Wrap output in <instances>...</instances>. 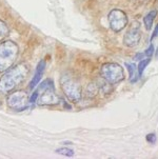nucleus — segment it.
<instances>
[{
  "instance_id": "1",
  "label": "nucleus",
  "mask_w": 158,
  "mask_h": 159,
  "mask_svg": "<svg viewBox=\"0 0 158 159\" xmlns=\"http://www.w3.org/2000/svg\"><path fill=\"white\" fill-rule=\"evenodd\" d=\"M29 73V66L25 63H20L12 69H9L7 72L0 78V93L7 94L15 90L22 80L26 77Z\"/></svg>"
},
{
  "instance_id": "2",
  "label": "nucleus",
  "mask_w": 158,
  "mask_h": 159,
  "mask_svg": "<svg viewBox=\"0 0 158 159\" xmlns=\"http://www.w3.org/2000/svg\"><path fill=\"white\" fill-rule=\"evenodd\" d=\"M18 56V45L12 40L0 43V73H4L13 66Z\"/></svg>"
},
{
  "instance_id": "3",
  "label": "nucleus",
  "mask_w": 158,
  "mask_h": 159,
  "mask_svg": "<svg viewBox=\"0 0 158 159\" xmlns=\"http://www.w3.org/2000/svg\"><path fill=\"white\" fill-rule=\"evenodd\" d=\"M39 90L41 93H38L37 103L39 106H57L60 102V98L54 91V83L53 80H45L41 83Z\"/></svg>"
},
{
  "instance_id": "4",
  "label": "nucleus",
  "mask_w": 158,
  "mask_h": 159,
  "mask_svg": "<svg viewBox=\"0 0 158 159\" xmlns=\"http://www.w3.org/2000/svg\"><path fill=\"white\" fill-rule=\"evenodd\" d=\"M60 87L64 95L71 101L78 102L82 97V88L78 81L73 79L70 75L65 74L60 79Z\"/></svg>"
},
{
  "instance_id": "5",
  "label": "nucleus",
  "mask_w": 158,
  "mask_h": 159,
  "mask_svg": "<svg viewBox=\"0 0 158 159\" xmlns=\"http://www.w3.org/2000/svg\"><path fill=\"white\" fill-rule=\"evenodd\" d=\"M100 76L109 83L117 84L125 78L124 68L118 63H104L100 69Z\"/></svg>"
},
{
  "instance_id": "6",
  "label": "nucleus",
  "mask_w": 158,
  "mask_h": 159,
  "mask_svg": "<svg viewBox=\"0 0 158 159\" xmlns=\"http://www.w3.org/2000/svg\"><path fill=\"white\" fill-rule=\"evenodd\" d=\"M7 102L10 109L15 111H23L28 107L30 99L25 91H15L7 96Z\"/></svg>"
},
{
  "instance_id": "7",
  "label": "nucleus",
  "mask_w": 158,
  "mask_h": 159,
  "mask_svg": "<svg viewBox=\"0 0 158 159\" xmlns=\"http://www.w3.org/2000/svg\"><path fill=\"white\" fill-rule=\"evenodd\" d=\"M108 20H109L110 28H111L112 31L116 32V33L122 31L129 23L127 14H125L124 11L119 9L112 10L108 16Z\"/></svg>"
},
{
  "instance_id": "8",
  "label": "nucleus",
  "mask_w": 158,
  "mask_h": 159,
  "mask_svg": "<svg viewBox=\"0 0 158 159\" xmlns=\"http://www.w3.org/2000/svg\"><path fill=\"white\" fill-rule=\"evenodd\" d=\"M140 38H141V32L139 28H133L131 29L130 31H128L127 33L124 35V44L127 45L129 48H134L136 47L139 41H140Z\"/></svg>"
},
{
  "instance_id": "9",
  "label": "nucleus",
  "mask_w": 158,
  "mask_h": 159,
  "mask_svg": "<svg viewBox=\"0 0 158 159\" xmlns=\"http://www.w3.org/2000/svg\"><path fill=\"white\" fill-rule=\"evenodd\" d=\"M44 69H45V61L41 60L38 63V66H37L36 71H35V74H34V77H33V79H32V81L30 83L31 90H34V89L38 85V83L40 82V80H41V78H42V75H43Z\"/></svg>"
},
{
  "instance_id": "10",
  "label": "nucleus",
  "mask_w": 158,
  "mask_h": 159,
  "mask_svg": "<svg viewBox=\"0 0 158 159\" xmlns=\"http://www.w3.org/2000/svg\"><path fill=\"white\" fill-rule=\"evenodd\" d=\"M99 92V87L96 82H91L90 84H88V87L85 88L84 96L88 99H93L97 96Z\"/></svg>"
},
{
  "instance_id": "11",
  "label": "nucleus",
  "mask_w": 158,
  "mask_h": 159,
  "mask_svg": "<svg viewBox=\"0 0 158 159\" xmlns=\"http://www.w3.org/2000/svg\"><path fill=\"white\" fill-rule=\"evenodd\" d=\"M157 10H153L151 12H149L148 14L143 17V24L146 26L147 31H150L152 29V25H153V22L155 20V18L157 17Z\"/></svg>"
},
{
  "instance_id": "12",
  "label": "nucleus",
  "mask_w": 158,
  "mask_h": 159,
  "mask_svg": "<svg viewBox=\"0 0 158 159\" xmlns=\"http://www.w3.org/2000/svg\"><path fill=\"white\" fill-rule=\"evenodd\" d=\"M98 87H99V90H101L103 92L104 95H108L109 93H111L112 91V84L109 83L106 80H104L102 77H101V80H99L97 82Z\"/></svg>"
},
{
  "instance_id": "13",
  "label": "nucleus",
  "mask_w": 158,
  "mask_h": 159,
  "mask_svg": "<svg viewBox=\"0 0 158 159\" xmlns=\"http://www.w3.org/2000/svg\"><path fill=\"white\" fill-rule=\"evenodd\" d=\"M151 62V58H146V59H142V60H140V62L137 66V73H138V76L140 78L142 76L143 74V71L146 70V68L148 66V64Z\"/></svg>"
},
{
  "instance_id": "14",
  "label": "nucleus",
  "mask_w": 158,
  "mask_h": 159,
  "mask_svg": "<svg viewBox=\"0 0 158 159\" xmlns=\"http://www.w3.org/2000/svg\"><path fill=\"white\" fill-rule=\"evenodd\" d=\"M125 66H127L128 71H129V77H130V81L132 82L134 79V75L136 77H138V73H137V66L133 63H125Z\"/></svg>"
},
{
  "instance_id": "15",
  "label": "nucleus",
  "mask_w": 158,
  "mask_h": 159,
  "mask_svg": "<svg viewBox=\"0 0 158 159\" xmlns=\"http://www.w3.org/2000/svg\"><path fill=\"white\" fill-rule=\"evenodd\" d=\"M9 33H10V30L7 28V25L2 20H0V42L7 38Z\"/></svg>"
},
{
  "instance_id": "16",
  "label": "nucleus",
  "mask_w": 158,
  "mask_h": 159,
  "mask_svg": "<svg viewBox=\"0 0 158 159\" xmlns=\"http://www.w3.org/2000/svg\"><path fill=\"white\" fill-rule=\"evenodd\" d=\"M56 153L65 156V157H73L75 154L74 151L72 149H70V148H60V149L56 150Z\"/></svg>"
},
{
  "instance_id": "17",
  "label": "nucleus",
  "mask_w": 158,
  "mask_h": 159,
  "mask_svg": "<svg viewBox=\"0 0 158 159\" xmlns=\"http://www.w3.org/2000/svg\"><path fill=\"white\" fill-rule=\"evenodd\" d=\"M146 140L149 142V143L155 144V143H156V141H157L156 134H155V133H150V134H148V135L146 136Z\"/></svg>"
},
{
  "instance_id": "18",
  "label": "nucleus",
  "mask_w": 158,
  "mask_h": 159,
  "mask_svg": "<svg viewBox=\"0 0 158 159\" xmlns=\"http://www.w3.org/2000/svg\"><path fill=\"white\" fill-rule=\"evenodd\" d=\"M154 51H155V48L153 44H150V47L144 51V56H147L148 58H151L152 56L154 55Z\"/></svg>"
},
{
  "instance_id": "19",
  "label": "nucleus",
  "mask_w": 158,
  "mask_h": 159,
  "mask_svg": "<svg viewBox=\"0 0 158 159\" xmlns=\"http://www.w3.org/2000/svg\"><path fill=\"white\" fill-rule=\"evenodd\" d=\"M157 36H158V24H156V26H155V29H154V31H153V34L151 35V39H150V41L152 42V40L156 38Z\"/></svg>"
},
{
  "instance_id": "20",
  "label": "nucleus",
  "mask_w": 158,
  "mask_h": 159,
  "mask_svg": "<svg viewBox=\"0 0 158 159\" xmlns=\"http://www.w3.org/2000/svg\"><path fill=\"white\" fill-rule=\"evenodd\" d=\"M143 59V54H141V53H137L136 54V56L134 57V60H142Z\"/></svg>"
},
{
  "instance_id": "21",
  "label": "nucleus",
  "mask_w": 158,
  "mask_h": 159,
  "mask_svg": "<svg viewBox=\"0 0 158 159\" xmlns=\"http://www.w3.org/2000/svg\"><path fill=\"white\" fill-rule=\"evenodd\" d=\"M156 56H157V57H158V50H157V52H156Z\"/></svg>"
}]
</instances>
